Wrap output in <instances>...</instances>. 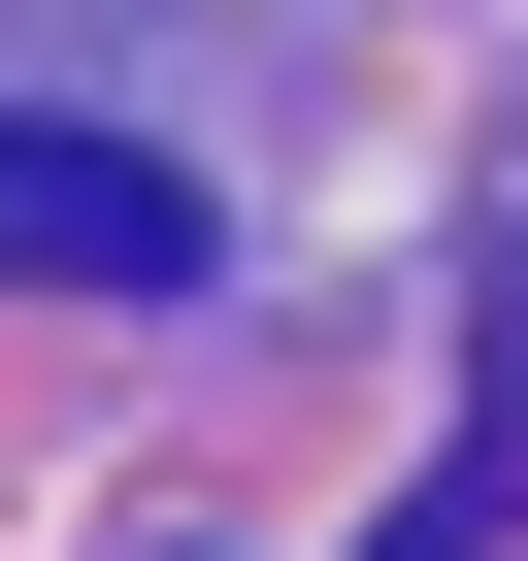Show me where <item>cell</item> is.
I'll return each instance as SVG.
<instances>
[{
    "label": "cell",
    "instance_id": "6da1fadb",
    "mask_svg": "<svg viewBox=\"0 0 528 561\" xmlns=\"http://www.w3.org/2000/svg\"><path fill=\"white\" fill-rule=\"evenodd\" d=\"M0 298H198V165L67 133V100H0Z\"/></svg>",
    "mask_w": 528,
    "mask_h": 561
}]
</instances>
